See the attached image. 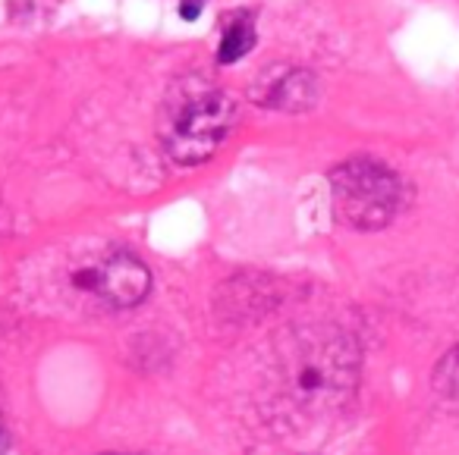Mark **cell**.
Masks as SVG:
<instances>
[{
    "label": "cell",
    "instance_id": "cell-6",
    "mask_svg": "<svg viewBox=\"0 0 459 455\" xmlns=\"http://www.w3.org/2000/svg\"><path fill=\"white\" fill-rule=\"evenodd\" d=\"M252 45H255V29H252V22L249 20L230 22L221 35L217 60H221V64H237V60H243L246 54L252 51Z\"/></svg>",
    "mask_w": 459,
    "mask_h": 455
},
{
    "label": "cell",
    "instance_id": "cell-3",
    "mask_svg": "<svg viewBox=\"0 0 459 455\" xmlns=\"http://www.w3.org/2000/svg\"><path fill=\"white\" fill-rule=\"evenodd\" d=\"M333 210L340 223L359 233H375L394 223L403 204V183L375 158H352L331 173Z\"/></svg>",
    "mask_w": 459,
    "mask_h": 455
},
{
    "label": "cell",
    "instance_id": "cell-4",
    "mask_svg": "<svg viewBox=\"0 0 459 455\" xmlns=\"http://www.w3.org/2000/svg\"><path fill=\"white\" fill-rule=\"evenodd\" d=\"M73 286L82 296L98 298L108 308H135L152 292V270L133 254H104L70 273Z\"/></svg>",
    "mask_w": 459,
    "mask_h": 455
},
{
    "label": "cell",
    "instance_id": "cell-5",
    "mask_svg": "<svg viewBox=\"0 0 459 455\" xmlns=\"http://www.w3.org/2000/svg\"><path fill=\"white\" fill-rule=\"evenodd\" d=\"M258 104H268L277 110H306L315 104V79L306 70H293L287 76H281L277 82H271V89L262 95Z\"/></svg>",
    "mask_w": 459,
    "mask_h": 455
},
{
    "label": "cell",
    "instance_id": "cell-1",
    "mask_svg": "<svg viewBox=\"0 0 459 455\" xmlns=\"http://www.w3.org/2000/svg\"><path fill=\"white\" fill-rule=\"evenodd\" d=\"M359 348L340 330H306L283 348V390L302 408L343 402L356 383Z\"/></svg>",
    "mask_w": 459,
    "mask_h": 455
},
{
    "label": "cell",
    "instance_id": "cell-7",
    "mask_svg": "<svg viewBox=\"0 0 459 455\" xmlns=\"http://www.w3.org/2000/svg\"><path fill=\"white\" fill-rule=\"evenodd\" d=\"M431 383H434V390H437L444 399H450V402H459V346H453L450 352H446L444 358L434 365Z\"/></svg>",
    "mask_w": 459,
    "mask_h": 455
},
{
    "label": "cell",
    "instance_id": "cell-8",
    "mask_svg": "<svg viewBox=\"0 0 459 455\" xmlns=\"http://www.w3.org/2000/svg\"><path fill=\"white\" fill-rule=\"evenodd\" d=\"M204 10V0H179V16H183L186 22L198 20Z\"/></svg>",
    "mask_w": 459,
    "mask_h": 455
},
{
    "label": "cell",
    "instance_id": "cell-2",
    "mask_svg": "<svg viewBox=\"0 0 459 455\" xmlns=\"http://www.w3.org/2000/svg\"><path fill=\"white\" fill-rule=\"evenodd\" d=\"M237 120L230 95L208 85L186 89L167 101L160 116V145L177 167H198L217 154Z\"/></svg>",
    "mask_w": 459,
    "mask_h": 455
},
{
    "label": "cell",
    "instance_id": "cell-10",
    "mask_svg": "<svg viewBox=\"0 0 459 455\" xmlns=\"http://www.w3.org/2000/svg\"><path fill=\"white\" fill-rule=\"evenodd\" d=\"M104 455H129V452H104Z\"/></svg>",
    "mask_w": 459,
    "mask_h": 455
},
{
    "label": "cell",
    "instance_id": "cell-9",
    "mask_svg": "<svg viewBox=\"0 0 459 455\" xmlns=\"http://www.w3.org/2000/svg\"><path fill=\"white\" fill-rule=\"evenodd\" d=\"M7 452V427H4V421H0V455Z\"/></svg>",
    "mask_w": 459,
    "mask_h": 455
}]
</instances>
